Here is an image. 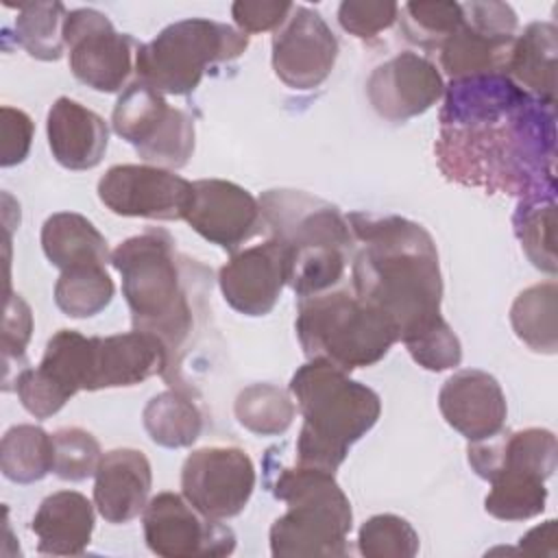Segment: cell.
I'll use <instances>...</instances> for the list:
<instances>
[{
    "instance_id": "6da1fadb",
    "label": "cell",
    "mask_w": 558,
    "mask_h": 558,
    "mask_svg": "<svg viewBox=\"0 0 558 558\" xmlns=\"http://www.w3.org/2000/svg\"><path fill=\"white\" fill-rule=\"evenodd\" d=\"M436 161L460 185L527 196L556 187L554 105L506 74L453 78L438 116Z\"/></svg>"
},
{
    "instance_id": "7a4b0ae2",
    "label": "cell",
    "mask_w": 558,
    "mask_h": 558,
    "mask_svg": "<svg viewBox=\"0 0 558 558\" xmlns=\"http://www.w3.org/2000/svg\"><path fill=\"white\" fill-rule=\"evenodd\" d=\"M355 238L353 292L388 314L412 360L425 371H449L462 362V344L440 314L442 275L429 231L401 216L351 211Z\"/></svg>"
},
{
    "instance_id": "3957f363",
    "label": "cell",
    "mask_w": 558,
    "mask_h": 558,
    "mask_svg": "<svg viewBox=\"0 0 558 558\" xmlns=\"http://www.w3.org/2000/svg\"><path fill=\"white\" fill-rule=\"evenodd\" d=\"M111 266L122 277L133 329L157 336L166 349L168 364L161 377L174 390L194 395L183 377V362L211 318V270L179 253L163 229H148L120 242L111 251Z\"/></svg>"
},
{
    "instance_id": "277c9868",
    "label": "cell",
    "mask_w": 558,
    "mask_h": 558,
    "mask_svg": "<svg viewBox=\"0 0 558 558\" xmlns=\"http://www.w3.org/2000/svg\"><path fill=\"white\" fill-rule=\"evenodd\" d=\"M264 229L288 255V286L310 296L340 286L355 251L347 216L329 201L303 190L275 187L257 198Z\"/></svg>"
},
{
    "instance_id": "5b68a950",
    "label": "cell",
    "mask_w": 558,
    "mask_h": 558,
    "mask_svg": "<svg viewBox=\"0 0 558 558\" xmlns=\"http://www.w3.org/2000/svg\"><path fill=\"white\" fill-rule=\"evenodd\" d=\"M288 390L303 416L294 451V462L303 466L336 473L351 445L366 436L381 414V399L373 388L325 360L299 366Z\"/></svg>"
},
{
    "instance_id": "8992f818",
    "label": "cell",
    "mask_w": 558,
    "mask_h": 558,
    "mask_svg": "<svg viewBox=\"0 0 558 558\" xmlns=\"http://www.w3.org/2000/svg\"><path fill=\"white\" fill-rule=\"evenodd\" d=\"M268 490L288 504L270 525V554L277 558L347 556V536L353 527L351 501L331 471L316 466L275 469L264 462Z\"/></svg>"
},
{
    "instance_id": "52a82bcc",
    "label": "cell",
    "mask_w": 558,
    "mask_h": 558,
    "mask_svg": "<svg viewBox=\"0 0 558 558\" xmlns=\"http://www.w3.org/2000/svg\"><path fill=\"white\" fill-rule=\"evenodd\" d=\"M294 329L307 360H325L347 373L377 364L399 340L388 314L340 286L301 296Z\"/></svg>"
},
{
    "instance_id": "ba28073f",
    "label": "cell",
    "mask_w": 558,
    "mask_h": 558,
    "mask_svg": "<svg viewBox=\"0 0 558 558\" xmlns=\"http://www.w3.org/2000/svg\"><path fill=\"white\" fill-rule=\"evenodd\" d=\"M246 48L248 35L229 24L205 17L179 20L155 39L140 44L137 81L161 94L185 96L201 85L209 68L242 57Z\"/></svg>"
},
{
    "instance_id": "9c48e42d",
    "label": "cell",
    "mask_w": 558,
    "mask_h": 558,
    "mask_svg": "<svg viewBox=\"0 0 558 558\" xmlns=\"http://www.w3.org/2000/svg\"><path fill=\"white\" fill-rule=\"evenodd\" d=\"M111 126L150 166L177 170L194 153V118L170 107L163 94L144 81H133L118 96Z\"/></svg>"
},
{
    "instance_id": "30bf717a",
    "label": "cell",
    "mask_w": 558,
    "mask_h": 558,
    "mask_svg": "<svg viewBox=\"0 0 558 558\" xmlns=\"http://www.w3.org/2000/svg\"><path fill=\"white\" fill-rule=\"evenodd\" d=\"M462 22L440 44V65L453 78L506 74L517 13L506 2H460Z\"/></svg>"
},
{
    "instance_id": "8fae6325",
    "label": "cell",
    "mask_w": 558,
    "mask_h": 558,
    "mask_svg": "<svg viewBox=\"0 0 558 558\" xmlns=\"http://www.w3.org/2000/svg\"><path fill=\"white\" fill-rule=\"evenodd\" d=\"M72 74L87 87L113 94L120 92L135 65L140 44L118 33L109 17L96 9H74L63 28Z\"/></svg>"
},
{
    "instance_id": "7c38bea8",
    "label": "cell",
    "mask_w": 558,
    "mask_h": 558,
    "mask_svg": "<svg viewBox=\"0 0 558 558\" xmlns=\"http://www.w3.org/2000/svg\"><path fill=\"white\" fill-rule=\"evenodd\" d=\"M255 464L240 447H203L181 469L183 497L211 519L240 514L255 490Z\"/></svg>"
},
{
    "instance_id": "4fadbf2b",
    "label": "cell",
    "mask_w": 558,
    "mask_h": 558,
    "mask_svg": "<svg viewBox=\"0 0 558 558\" xmlns=\"http://www.w3.org/2000/svg\"><path fill=\"white\" fill-rule=\"evenodd\" d=\"M100 203L116 216L150 220H185L192 183L174 170L150 163L111 166L98 181Z\"/></svg>"
},
{
    "instance_id": "5bb4252c",
    "label": "cell",
    "mask_w": 558,
    "mask_h": 558,
    "mask_svg": "<svg viewBox=\"0 0 558 558\" xmlns=\"http://www.w3.org/2000/svg\"><path fill=\"white\" fill-rule=\"evenodd\" d=\"M144 538L163 558L227 556L235 549V534L220 519L196 510L183 495L159 493L144 508Z\"/></svg>"
},
{
    "instance_id": "9a60e30c",
    "label": "cell",
    "mask_w": 558,
    "mask_h": 558,
    "mask_svg": "<svg viewBox=\"0 0 558 558\" xmlns=\"http://www.w3.org/2000/svg\"><path fill=\"white\" fill-rule=\"evenodd\" d=\"M338 39L323 15L294 4L288 20L272 35V70L290 89L323 85L338 59Z\"/></svg>"
},
{
    "instance_id": "2e32d148",
    "label": "cell",
    "mask_w": 558,
    "mask_h": 558,
    "mask_svg": "<svg viewBox=\"0 0 558 558\" xmlns=\"http://www.w3.org/2000/svg\"><path fill=\"white\" fill-rule=\"evenodd\" d=\"M185 222L207 242L235 253L264 231L259 201L242 185L225 179L192 183V203Z\"/></svg>"
},
{
    "instance_id": "e0dca14e",
    "label": "cell",
    "mask_w": 558,
    "mask_h": 558,
    "mask_svg": "<svg viewBox=\"0 0 558 558\" xmlns=\"http://www.w3.org/2000/svg\"><path fill=\"white\" fill-rule=\"evenodd\" d=\"M445 94L436 63L416 52H399L379 63L366 81V98L388 122H405L432 109Z\"/></svg>"
},
{
    "instance_id": "ac0fdd59",
    "label": "cell",
    "mask_w": 558,
    "mask_h": 558,
    "mask_svg": "<svg viewBox=\"0 0 558 558\" xmlns=\"http://www.w3.org/2000/svg\"><path fill=\"white\" fill-rule=\"evenodd\" d=\"M225 301L244 316H266L288 286V255L275 240L235 251L218 272Z\"/></svg>"
},
{
    "instance_id": "d6986e66",
    "label": "cell",
    "mask_w": 558,
    "mask_h": 558,
    "mask_svg": "<svg viewBox=\"0 0 558 558\" xmlns=\"http://www.w3.org/2000/svg\"><path fill=\"white\" fill-rule=\"evenodd\" d=\"M168 364L161 340L148 331H126L89 338L87 390L126 388L153 375H163Z\"/></svg>"
},
{
    "instance_id": "ffe728a7",
    "label": "cell",
    "mask_w": 558,
    "mask_h": 558,
    "mask_svg": "<svg viewBox=\"0 0 558 558\" xmlns=\"http://www.w3.org/2000/svg\"><path fill=\"white\" fill-rule=\"evenodd\" d=\"M445 421L469 442L499 434L506 425V395L499 381L480 368L453 373L438 392Z\"/></svg>"
},
{
    "instance_id": "44dd1931",
    "label": "cell",
    "mask_w": 558,
    "mask_h": 558,
    "mask_svg": "<svg viewBox=\"0 0 558 558\" xmlns=\"http://www.w3.org/2000/svg\"><path fill=\"white\" fill-rule=\"evenodd\" d=\"M556 436L543 427L519 432H499L484 440H473L466 447V460L475 475L490 482L497 475L517 473L541 480L556 471Z\"/></svg>"
},
{
    "instance_id": "7402d4cb",
    "label": "cell",
    "mask_w": 558,
    "mask_h": 558,
    "mask_svg": "<svg viewBox=\"0 0 558 558\" xmlns=\"http://www.w3.org/2000/svg\"><path fill=\"white\" fill-rule=\"evenodd\" d=\"M150 462L140 449L120 447L102 453L94 484V506L109 523H129L148 504Z\"/></svg>"
},
{
    "instance_id": "603a6c76",
    "label": "cell",
    "mask_w": 558,
    "mask_h": 558,
    "mask_svg": "<svg viewBox=\"0 0 558 558\" xmlns=\"http://www.w3.org/2000/svg\"><path fill=\"white\" fill-rule=\"evenodd\" d=\"M46 135L54 161L68 170L96 168L109 146V126L92 109L61 96L46 116Z\"/></svg>"
},
{
    "instance_id": "cb8c5ba5",
    "label": "cell",
    "mask_w": 558,
    "mask_h": 558,
    "mask_svg": "<svg viewBox=\"0 0 558 558\" xmlns=\"http://www.w3.org/2000/svg\"><path fill=\"white\" fill-rule=\"evenodd\" d=\"M31 530L39 554L78 556L92 541L94 506L76 490L52 493L39 504Z\"/></svg>"
},
{
    "instance_id": "d4e9b609",
    "label": "cell",
    "mask_w": 558,
    "mask_h": 558,
    "mask_svg": "<svg viewBox=\"0 0 558 558\" xmlns=\"http://www.w3.org/2000/svg\"><path fill=\"white\" fill-rule=\"evenodd\" d=\"M556 52L558 31L551 22H532L514 37L512 52L506 65L510 76L521 89L534 98L554 105L556 92Z\"/></svg>"
},
{
    "instance_id": "484cf974",
    "label": "cell",
    "mask_w": 558,
    "mask_h": 558,
    "mask_svg": "<svg viewBox=\"0 0 558 558\" xmlns=\"http://www.w3.org/2000/svg\"><path fill=\"white\" fill-rule=\"evenodd\" d=\"M41 248L48 262L63 270L107 266L111 253L105 235L81 214L57 211L41 227Z\"/></svg>"
},
{
    "instance_id": "4316f807",
    "label": "cell",
    "mask_w": 558,
    "mask_h": 558,
    "mask_svg": "<svg viewBox=\"0 0 558 558\" xmlns=\"http://www.w3.org/2000/svg\"><path fill=\"white\" fill-rule=\"evenodd\" d=\"M142 421L150 440L168 449L190 447L203 432V414L194 397L174 388L155 395L146 403Z\"/></svg>"
},
{
    "instance_id": "83f0119b",
    "label": "cell",
    "mask_w": 558,
    "mask_h": 558,
    "mask_svg": "<svg viewBox=\"0 0 558 558\" xmlns=\"http://www.w3.org/2000/svg\"><path fill=\"white\" fill-rule=\"evenodd\" d=\"M512 225L527 259L538 270L556 275V187L521 196L512 216Z\"/></svg>"
},
{
    "instance_id": "f1b7e54d",
    "label": "cell",
    "mask_w": 558,
    "mask_h": 558,
    "mask_svg": "<svg viewBox=\"0 0 558 558\" xmlns=\"http://www.w3.org/2000/svg\"><path fill=\"white\" fill-rule=\"evenodd\" d=\"M2 475L17 484L44 480L54 469V440L39 425H13L0 442Z\"/></svg>"
},
{
    "instance_id": "f546056e",
    "label": "cell",
    "mask_w": 558,
    "mask_h": 558,
    "mask_svg": "<svg viewBox=\"0 0 558 558\" xmlns=\"http://www.w3.org/2000/svg\"><path fill=\"white\" fill-rule=\"evenodd\" d=\"M556 281H545L525 288L510 307V323L521 342H525L536 353L554 355L558 340H556Z\"/></svg>"
},
{
    "instance_id": "4dcf8cb0",
    "label": "cell",
    "mask_w": 558,
    "mask_h": 558,
    "mask_svg": "<svg viewBox=\"0 0 558 558\" xmlns=\"http://www.w3.org/2000/svg\"><path fill=\"white\" fill-rule=\"evenodd\" d=\"M233 414L251 434L281 436L294 421L296 403L288 390L275 384H251L238 392Z\"/></svg>"
},
{
    "instance_id": "1f68e13d",
    "label": "cell",
    "mask_w": 558,
    "mask_h": 558,
    "mask_svg": "<svg viewBox=\"0 0 558 558\" xmlns=\"http://www.w3.org/2000/svg\"><path fill=\"white\" fill-rule=\"evenodd\" d=\"M68 11L61 2H24L17 4L15 39L17 44L39 61H57L65 48Z\"/></svg>"
},
{
    "instance_id": "d6a6232c",
    "label": "cell",
    "mask_w": 558,
    "mask_h": 558,
    "mask_svg": "<svg viewBox=\"0 0 558 558\" xmlns=\"http://www.w3.org/2000/svg\"><path fill=\"white\" fill-rule=\"evenodd\" d=\"M116 286L105 266L63 270L54 283V303L70 318L100 314L113 299Z\"/></svg>"
},
{
    "instance_id": "836d02e7",
    "label": "cell",
    "mask_w": 558,
    "mask_h": 558,
    "mask_svg": "<svg viewBox=\"0 0 558 558\" xmlns=\"http://www.w3.org/2000/svg\"><path fill=\"white\" fill-rule=\"evenodd\" d=\"M545 480L534 475L506 473L490 480V493L484 499V510L499 521H525L545 510Z\"/></svg>"
},
{
    "instance_id": "e575fe53",
    "label": "cell",
    "mask_w": 558,
    "mask_h": 558,
    "mask_svg": "<svg viewBox=\"0 0 558 558\" xmlns=\"http://www.w3.org/2000/svg\"><path fill=\"white\" fill-rule=\"evenodd\" d=\"M399 24L408 41L438 50L440 44L460 26V2H405L399 7Z\"/></svg>"
},
{
    "instance_id": "d590c367",
    "label": "cell",
    "mask_w": 558,
    "mask_h": 558,
    "mask_svg": "<svg viewBox=\"0 0 558 558\" xmlns=\"http://www.w3.org/2000/svg\"><path fill=\"white\" fill-rule=\"evenodd\" d=\"M357 549L366 558H412L418 551V534L403 517L375 514L362 523Z\"/></svg>"
},
{
    "instance_id": "8d00e7d4",
    "label": "cell",
    "mask_w": 558,
    "mask_h": 558,
    "mask_svg": "<svg viewBox=\"0 0 558 558\" xmlns=\"http://www.w3.org/2000/svg\"><path fill=\"white\" fill-rule=\"evenodd\" d=\"M54 440V475L68 482H81L96 475L102 460L100 442L83 427H61Z\"/></svg>"
},
{
    "instance_id": "74e56055",
    "label": "cell",
    "mask_w": 558,
    "mask_h": 558,
    "mask_svg": "<svg viewBox=\"0 0 558 558\" xmlns=\"http://www.w3.org/2000/svg\"><path fill=\"white\" fill-rule=\"evenodd\" d=\"M399 17L397 2H368V0H344L338 7L340 26L357 39H373L381 31L390 28Z\"/></svg>"
},
{
    "instance_id": "f35d334b",
    "label": "cell",
    "mask_w": 558,
    "mask_h": 558,
    "mask_svg": "<svg viewBox=\"0 0 558 558\" xmlns=\"http://www.w3.org/2000/svg\"><path fill=\"white\" fill-rule=\"evenodd\" d=\"M33 331V312L28 303L20 294H11L7 299L4 323H2V368L4 384L11 377V366L20 364L26 353V344Z\"/></svg>"
},
{
    "instance_id": "ab89813d",
    "label": "cell",
    "mask_w": 558,
    "mask_h": 558,
    "mask_svg": "<svg viewBox=\"0 0 558 558\" xmlns=\"http://www.w3.org/2000/svg\"><path fill=\"white\" fill-rule=\"evenodd\" d=\"M2 122H0V163L4 168L22 163L31 150L33 142V120L22 109L2 107Z\"/></svg>"
},
{
    "instance_id": "60d3db41",
    "label": "cell",
    "mask_w": 558,
    "mask_h": 558,
    "mask_svg": "<svg viewBox=\"0 0 558 558\" xmlns=\"http://www.w3.org/2000/svg\"><path fill=\"white\" fill-rule=\"evenodd\" d=\"M292 2L270 0H238L231 4V15L244 35L277 31L290 15Z\"/></svg>"
},
{
    "instance_id": "b9f144b4",
    "label": "cell",
    "mask_w": 558,
    "mask_h": 558,
    "mask_svg": "<svg viewBox=\"0 0 558 558\" xmlns=\"http://www.w3.org/2000/svg\"><path fill=\"white\" fill-rule=\"evenodd\" d=\"M519 549L534 556H556V521L549 519L543 525L532 527L525 536H521Z\"/></svg>"
}]
</instances>
